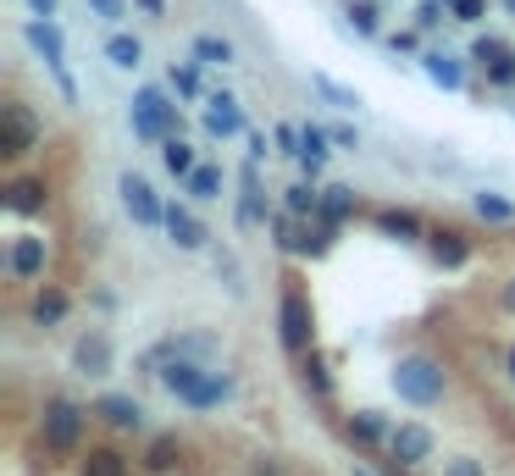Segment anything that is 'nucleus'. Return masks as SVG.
Returning a JSON list of instances; mask_svg holds the SVG:
<instances>
[{
    "label": "nucleus",
    "mask_w": 515,
    "mask_h": 476,
    "mask_svg": "<svg viewBox=\"0 0 515 476\" xmlns=\"http://www.w3.org/2000/svg\"><path fill=\"white\" fill-rule=\"evenodd\" d=\"M194 61H200V67H228L233 45H228V39H216V34H200V39H194Z\"/></svg>",
    "instance_id": "obj_30"
},
{
    "label": "nucleus",
    "mask_w": 515,
    "mask_h": 476,
    "mask_svg": "<svg viewBox=\"0 0 515 476\" xmlns=\"http://www.w3.org/2000/svg\"><path fill=\"white\" fill-rule=\"evenodd\" d=\"M78 432H84V410L72 405V399H50L45 405V443L50 449H78Z\"/></svg>",
    "instance_id": "obj_8"
},
{
    "label": "nucleus",
    "mask_w": 515,
    "mask_h": 476,
    "mask_svg": "<svg viewBox=\"0 0 515 476\" xmlns=\"http://www.w3.org/2000/svg\"><path fill=\"white\" fill-rule=\"evenodd\" d=\"M283 205H288V216H316V211H322V189H311V183H294Z\"/></svg>",
    "instance_id": "obj_32"
},
{
    "label": "nucleus",
    "mask_w": 515,
    "mask_h": 476,
    "mask_svg": "<svg viewBox=\"0 0 515 476\" xmlns=\"http://www.w3.org/2000/svg\"><path fill=\"white\" fill-rule=\"evenodd\" d=\"M266 155H272V150H266V133H250V161H255V167H261Z\"/></svg>",
    "instance_id": "obj_45"
},
{
    "label": "nucleus",
    "mask_w": 515,
    "mask_h": 476,
    "mask_svg": "<svg viewBox=\"0 0 515 476\" xmlns=\"http://www.w3.org/2000/svg\"><path fill=\"white\" fill-rule=\"evenodd\" d=\"M89 12L106 17V23H122V12H128V0H89Z\"/></svg>",
    "instance_id": "obj_41"
},
{
    "label": "nucleus",
    "mask_w": 515,
    "mask_h": 476,
    "mask_svg": "<svg viewBox=\"0 0 515 476\" xmlns=\"http://www.w3.org/2000/svg\"><path fill=\"white\" fill-rule=\"evenodd\" d=\"M421 67H427V78L438 89H449V95H460V89H466V61L449 56V50H427V56H421Z\"/></svg>",
    "instance_id": "obj_13"
},
{
    "label": "nucleus",
    "mask_w": 515,
    "mask_h": 476,
    "mask_svg": "<svg viewBox=\"0 0 515 476\" xmlns=\"http://www.w3.org/2000/svg\"><path fill=\"white\" fill-rule=\"evenodd\" d=\"M444 476H482V465H477V460H449Z\"/></svg>",
    "instance_id": "obj_43"
},
{
    "label": "nucleus",
    "mask_w": 515,
    "mask_h": 476,
    "mask_svg": "<svg viewBox=\"0 0 515 476\" xmlns=\"http://www.w3.org/2000/svg\"><path fill=\"white\" fill-rule=\"evenodd\" d=\"M344 17L355 23V34H377V6H372V0H349Z\"/></svg>",
    "instance_id": "obj_35"
},
{
    "label": "nucleus",
    "mask_w": 515,
    "mask_h": 476,
    "mask_svg": "<svg viewBox=\"0 0 515 476\" xmlns=\"http://www.w3.org/2000/svg\"><path fill=\"white\" fill-rule=\"evenodd\" d=\"M510 377H515V349H510Z\"/></svg>",
    "instance_id": "obj_49"
},
{
    "label": "nucleus",
    "mask_w": 515,
    "mask_h": 476,
    "mask_svg": "<svg viewBox=\"0 0 515 476\" xmlns=\"http://www.w3.org/2000/svg\"><path fill=\"white\" fill-rule=\"evenodd\" d=\"M23 39L39 50V56H45V67L56 72V78L67 72V39H61L56 17H28V23H23Z\"/></svg>",
    "instance_id": "obj_9"
},
{
    "label": "nucleus",
    "mask_w": 515,
    "mask_h": 476,
    "mask_svg": "<svg viewBox=\"0 0 515 476\" xmlns=\"http://www.w3.org/2000/svg\"><path fill=\"white\" fill-rule=\"evenodd\" d=\"M84 476H128V460L117 449H89L84 454Z\"/></svg>",
    "instance_id": "obj_31"
},
{
    "label": "nucleus",
    "mask_w": 515,
    "mask_h": 476,
    "mask_svg": "<svg viewBox=\"0 0 515 476\" xmlns=\"http://www.w3.org/2000/svg\"><path fill=\"white\" fill-rule=\"evenodd\" d=\"M277 327H283V349L288 355H311V299L300 294V288H288L283 305H277Z\"/></svg>",
    "instance_id": "obj_5"
},
{
    "label": "nucleus",
    "mask_w": 515,
    "mask_h": 476,
    "mask_svg": "<svg viewBox=\"0 0 515 476\" xmlns=\"http://www.w3.org/2000/svg\"><path fill=\"white\" fill-rule=\"evenodd\" d=\"M6 272L23 277V283L45 272V238H17L12 250H6Z\"/></svg>",
    "instance_id": "obj_16"
},
{
    "label": "nucleus",
    "mask_w": 515,
    "mask_h": 476,
    "mask_svg": "<svg viewBox=\"0 0 515 476\" xmlns=\"http://www.w3.org/2000/svg\"><path fill=\"white\" fill-rule=\"evenodd\" d=\"M272 238H277V250H300L305 238H300V227H294V216H272Z\"/></svg>",
    "instance_id": "obj_37"
},
{
    "label": "nucleus",
    "mask_w": 515,
    "mask_h": 476,
    "mask_svg": "<svg viewBox=\"0 0 515 476\" xmlns=\"http://www.w3.org/2000/svg\"><path fill=\"white\" fill-rule=\"evenodd\" d=\"M28 12H34V17H56V0H28Z\"/></svg>",
    "instance_id": "obj_46"
},
{
    "label": "nucleus",
    "mask_w": 515,
    "mask_h": 476,
    "mask_svg": "<svg viewBox=\"0 0 515 476\" xmlns=\"http://www.w3.org/2000/svg\"><path fill=\"white\" fill-rule=\"evenodd\" d=\"M39 133L45 128H39L34 111H28L23 100H6V106H0V161H23L39 144Z\"/></svg>",
    "instance_id": "obj_4"
},
{
    "label": "nucleus",
    "mask_w": 515,
    "mask_h": 476,
    "mask_svg": "<svg viewBox=\"0 0 515 476\" xmlns=\"http://www.w3.org/2000/svg\"><path fill=\"white\" fill-rule=\"evenodd\" d=\"M394 388H399V399H410V405H438V399H444V366H438L432 355H399Z\"/></svg>",
    "instance_id": "obj_3"
},
{
    "label": "nucleus",
    "mask_w": 515,
    "mask_h": 476,
    "mask_svg": "<svg viewBox=\"0 0 515 476\" xmlns=\"http://www.w3.org/2000/svg\"><path fill=\"white\" fill-rule=\"evenodd\" d=\"M327 139H333L338 150H360V133L349 128V122H338V128H327Z\"/></svg>",
    "instance_id": "obj_42"
},
{
    "label": "nucleus",
    "mask_w": 515,
    "mask_h": 476,
    "mask_svg": "<svg viewBox=\"0 0 515 476\" xmlns=\"http://www.w3.org/2000/svg\"><path fill=\"white\" fill-rule=\"evenodd\" d=\"M449 6V17H455V23H477L482 12H488V0H444Z\"/></svg>",
    "instance_id": "obj_38"
},
{
    "label": "nucleus",
    "mask_w": 515,
    "mask_h": 476,
    "mask_svg": "<svg viewBox=\"0 0 515 476\" xmlns=\"http://www.w3.org/2000/svg\"><path fill=\"white\" fill-rule=\"evenodd\" d=\"M377 227L394 238H427V227H421L416 211H377Z\"/></svg>",
    "instance_id": "obj_29"
},
{
    "label": "nucleus",
    "mask_w": 515,
    "mask_h": 476,
    "mask_svg": "<svg viewBox=\"0 0 515 476\" xmlns=\"http://www.w3.org/2000/svg\"><path fill=\"white\" fill-rule=\"evenodd\" d=\"M50 200V189H45V178H17L12 189H6V211H17V216H28V211H39V205Z\"/></svg>",
    "instance_id": "obj_18"
},
{
    "label": "nucleus",
    "mask_w": 515,
    "mask_h": 476,
    "mask_svg": "<svg viewBox=\"0 0 515 476\" xmlns=\"http://www.w3.org/2000/svg\"><path fill=\"white\" fill-rule=\"evenodd\" d=\"M427 250H432V261H438V266H466L471 244H466V233H460V227H432Z\"/></svg>",
    "instance_id": "obj_15"
},
{
    "label": "nucleus",
    "mask_w": 515,
    "mask_h": 476,
    "mask_svg": "<svg viewBox=\"0 0 515 476\" xmlns=\"http://www.w3.org/2000/svg\"><path fill=\"white\" fill-rule=\"evenodd\" d=\"M311 89H316V95H327V100H333L338 111H355V106H360V100L349 95L344 84H333V78H327V72H316V78H311Z\"/></svg>",
    "instance_id": "obj_33"
},
{
    "label": "nucleus",
    "mask_w": 515,
    "mask_h": 476,
    "mask_svg": "<svg viewBox=\"0 0 515 476\" xmlns=\"http://www.w3.org/2000/svg\"><path fill=\"white\" fill-rule=\"evenodd\" d=\"M471 67H477L493 89H510L515 84V50L504 45V39H493V34H482L477 45H471Z\"/></svg>",
    "instance_id": "obj_7"
},
{
    "label": "nucleus",
    "mask_w": 515,
    "mask_h": 476,
    "mask_svg": "<svg viewBox=\"0 0 515 476\" xmlns=\"http://www.w3.org/2000/svg\"><path fill=\"white\" fill-rule=\"evenodd\" d=\"M355 476H372V471H355Z\"/></svg>",
    "instance_id": "obj_50"
},
{
    "label": "nucleus",
    "mask_w": 515,
    "mask_h": 476,
    "mask_svg": "<svg viewBox=\"0 0 515 476\" xmlns=\"http://www.w3.org/2000/svg\"><path fill=\"white\" fill-rule=\"evenodd\" d=\"M272 144H277L283 155H294V161H300V144H305V133H300V128H288V122H283V128H272Z\"/></svg>",
    "instance_id": "obj_39"
},
{
    "label": "nucleus",
    "mask_w": 515,
    "mask_h": 476,
    "mask_svg": "<svg viewBox=\"0 0 515 476\" xmlns=\"http://www.w3.org/2000/svg\"><path fill=\"white\" fill-rule=\"evenodd\" d=\"M117 189H122V205H128V216L139 227H161V222H167V200H161V194L139 178V172H122Z\"/></svg>",
    "instance_id": "obj_6"
},
{
    "label": "nucleus",
    "mask_w": 515,
    "mask_h": 476,
    "mask_svg": "<svg viewBox=\"0 0 515 476\" xmlns=\"http://www.w3.org/2000/svg\"><path fill=\"white\" fill-rule=\"evenodd\" d=\"M72 360H78V371H84V377H106V371H111V338H106V333L78 338Z\"/></svg>",
    "instance_id": "obj_17"
},
{
    "label": "nucleus",
    "mask_w": 515,
    "mask_h": 476,
    "mask_svg": "<svg viewBox=\"0 0 515 476\" xmlns=\"http://www.w3.org/2000/svg\"><path fill=\"white\" fill-rule=\"evenodd\" d=\"M416 45H421L416 34H394V39H388V50H394V56H410V50H416Z\"/></svg>",
    "instance_id": "obj_44"
},
{
    "label": "nucleus",
    "mask_w": 515,
    "mask_h": 476,
    "mask_svg": "<svg viewBox=\"0 0 515 476\" xmlns=\"http://www.w3.org/2000/svg\"><path fill=\"white\" fill-rule=\"evenodd\" d=\"M161 161H167V172H172V178H189V172L200 167V155H194V144H183V139H167V144H161Z\"/></svg>",
    "instance_id": "obj_28"
},
{
    "label": "nucleus",
    "mask_w": 515,
    "mask_h": 476,
    "mask_svg": "<svg viewBox=\"0 0 515 476\" xmlns=\"http://www.w3.org/2000/svg\"><path fill=\"white\" fill-rule=\"evenodd\" d=\"M477 216L482 222H515V205L504 194H477Z\"/></svg>",
    "instance_id": "obj_34"
},
{
    "label": "nucleus",
    "mask_w": 515,
    "mask_h": 476,
    "mask_svg": "<svg viewBox=\"0 0 515 476\" xmlns=\"http://www.w3.org/2000/svg\"><path fill=\"white\" fill-rule=\"evenodd\" d=\"M161 382H167V388L178 393L189 410H211V405H222V399L233 393V377L205 371L200 360H189V355H172V366L161 371Z\"/></svg>",
    "instance_id": "obj_1"
},
{
    "label": "nucleus",
    "mask_w": 515,
    "mask_h": 476,
    "mask_svg": "<svg viewBox=\"0 0 515 476\" xmlns=\"http://www.w3.org/2000/svg\"><path fill=\"white\" fill-rule=\"evenodd\" d=\"M172 460H178V438H156V443H150V454H144L150 471H172Z\"/></svg>",
    "instance_id": "obj_36"
},
{
    "label": "nucleus",
    "mask_w": 515,
    "mask_h": 476,
    "mask_svg": "<svg viewBox=\"0 0 515 476\" xmlns=\"http://www.w3.org/2000/svg\"><path fill=\"white\" fill-rule=\"evenodd\" d=\"M349 211H355V189H349V183H327V189H322V211H316V222L338 227Z\"/></svg>",
    "instance_id": "obj_20"
},
{
    "label": "nucleus",
    "mask_w": 515,
    "mask_h": 476,
    "mask_svg": "<svg viewBox=\"0 0 515 476\" xmlns=\"http://www.w3.org/2000/svg\"><path fill=\"white\" fill-rule=\"evenodd\" d=\"M444 12H449L444 0H421V6H416V28H438V23H444Z\"/></svg>",
    "instance_id": "obj_40"
},
{
    "label": "nucleus",
    "mask_w": 515,
    "mask_h": 476,
    "mask_svg": "<svg viewBox=\"0 0 515 476\" xmlns=\"http://www.w3.org/2000/svg\"><path fill=\"white\" fill-rule=\"evenodd\" d=\"M205 133H211V139H233V133H244V111H239V100H233L228 89L205 100Z\"/></svg>",
    "instance_id": "obj_10"
},
{
    "label": "nucleus",
    "mask_w": 515,
    "mask_h": 476,
    "mask_svg": "<svg viewBox=\"0 0 515 476\" xmlns=\"http://www.w3.org/2000/svg\"><path fill=\"white\" fill-rule=\"evenodd\" d=\"M388 454H394V465H421L432 454V432L421 427V421H405V427L388 438Z\"/></svg>",
    "instance_id": "obj_11"
},
{
    "label": "nucleus",
    "mask_w": 515,
    "mask_h": 476,
    "mask_svg": "<svg viewBox=\"0 0 515 476\" xmlns=\"http://www.w3.org/2000/svg\"><path fill=\"white\" fill-rule=\"evenodd\" d=\"M239 222L244 227H255V222H266V200H261V167H244V194H239Z\"/></svg>",
    "instance_id": "obj_19"
},
{
    "label": "nucleus",
    "mask_w": 515,
    "mask_h": 476,
    "mask_svg": "<svg viewBox=\"0 0 515 476\" xmlns=\"http://www.w3.org/2000/svg\"><path fill=\"white\" fill-rule=\"evenodd\" d=\"M183 194H189V200H222V167H205V161H200V167H194L189 172V178H183Z\"/></svg>",
    "instance_id": "obj_24"
},
{
    "label": "nucleus",
    "mask_w": 515,
    "mask_h": 476,
    "mask_svg": "<svg viewBox=\"0 0 515 476\" xmlns=\"http://www.w3.org/2000/svg\"><path fill=\"white\" fill-rule=\"evenodd\" d=\"M167 238L178 244V250H200L205 244V227H200V216L189 211V205H178V200H167Z\"/></svg>",
    "instance_id": "obj_12"
},
{
    "label": "nucleus",
    "mask_w": 515,
    "mask_h": 476,
    "mask_svg": "<svg viewBox=\"0 0 515 476\" xmlns=\"http://www.w3.org/2000/svg\"><path fill=\"white\" fill-rule=\"evenodd\" d=\"M67 305L72 299L61 294V288H39L34 294V327H61L67 322Z\"/></svg>",
    "instance_id": "obj_23"
},
{
    "label": "nucleus",
    "mask_w": 515,
    "mask_h": 476,
    "mask_svg": "<svg viewBox=\"0 0 515 476\" xmlns=\"http://www.w3.org/2000/svg\"><path fill=\"white\" fill-rule=\"evenodd\" d=\"M305 144H300V167L305 172H311V178H316V172H322L327 167V155H333V150H327V144H333V139H327V128H316V122H305Z\"/></svg>",
    "instance_id": "obj_21"
},
{
    "label": "nucleus",
    "mask_w": 515,
    "mask_h": 476,
    "mask_svg": "<svg viewBox=\"0 0 515 476\" xmlns=\"http://www.w3.org/2000/svg\"><path fill=\"white\" fill-rule=\"evenodd\" d=\"M133 6H139L144 17H161V12H167V6H161V0H133Z\"/></svg>",
    "instance_id": "obj_47"
},
{
    "label": "nucleus",
    "mask_w": 515,
    "mask_h": 476,
    "mask_svg": "<svg viewBox=\"0 0 515 476\" xmlns=\"http://www.w3.org/2000/svg\"><path fill=\"white\" fill-rule=\"evenodd\" d=\"M344 432L349 438L360 443V449H372V443H383V438H394V432L383 427V416H377V410H355V416L344 421Z\"/></svg>",
    "instance_id": "obj_22"
},
{
    "label": "nucleus",
    "mask_w": 515,
    "mask_h": 476,
    "mask_svg": "<svg viewBox=\"0 0 515 476\" xmlns=\"http://www.w3.org/2000/svg\"><path fill=\"white\" fill-rule=\"evenodd\" d=\"M167 84H172V95H178V100H200V61H172Z\"/></svg>",
    "instance_id": "obj_26"
},
{
    "label": "nucleus",
    "mask_w": 515,
    "mask_h": 476,
    "mask_svg": "<svg viewBox=\"0 0 515 476\" xmlns=\"http://www.w3.org/2000/svg\"><path fill=\"white\" fill-rule=\"evenodd\" d=\"M300 382H305V393H316V399H327V393H333V371H327V360L316 355H300Z\"/></svg>",
    "instance_id": "obj_25"
},
{
    "label": "nucleus",
    "mask_w": 515,
    "mask_h": 476,
    "mask_svg": "<svg viewBox=\"0 0 515 476\" xmlns=\"http://www.w3.org/2000/svg\"><path fill=\"white\" fill-rule=\"evenodd\" d=\"M106 61H111V67H122V72H133L144 61V45L133 34H111L106 39Z\"/></svg>",
    "instance_id": "obj_27"
},
{
    "label": "nucleus",
    "mask_w": 515,
    "mask_h": 476,
    "mask_svg": "<svg viewBox=\"0 0 515 476\" xmlns=\"http://www.w3.org/2000/svg\"><path fill=\"white\" fill-rule=\"evenodd\" d=\"M128 128H133V139H144V144L178 139V106L167 100V89H139V95H133V111H128Z\"/></svg>",
    "instance_id": "obj_2"
},
{
    "label": "nucleus",
    "mask_w": 515,
    "mask_h": 476,
    "mask_svg": "<svg viewBox=\"0 0 515 476\" xmlns=\"http://www.w3.org/2000/svg\"><path fill=\"white\" fill-rule=\"evenodd\" d=\"M504 305H510V310H515V288H504Z\"/></svg>",
    "instance_id": "obj_48"
},
{
    "label": "nucleus",
    "mask_w": 515,
    "mask_h": 476,
    "mask_svg": "<svg viewBox=\"0 0 515 476\" xmlns=\"http://www.w3.org/2000/svg\"><path fill=\"white\" fill-rule=\"evenodd\" d=\"M95 416L111 421L117 432H139L144 427V405H139V399H128V393H106V399L95 405Z\"/></svg>",
    "instance_id": "obj_14"
}]
</instances>
